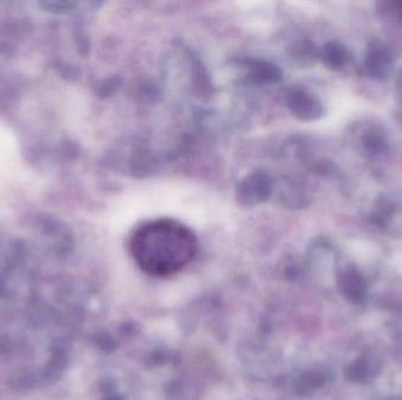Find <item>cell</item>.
<instances>
[{
    "instance_id": "1",
    "label": "cell",
    "mask_w": 402,
    "mask_h": 400,
    "mask_svg": "<svg viewBox=\"0 0 402 400\" xmlns=\"http://www.w3.org/2000/svg\"><path fill=\"white\" fill-rule=\"evenodd\" d=\"M198 247L196 234L173 219L149 221L130 238L133 260L153 277H168L185 269L194 260Z\"/></svg>"
},
{
    "instance_id": "2",
    "label": "cell",
    "mask_w": 402,
    "mask_h": 400,
    "mask_svg": "<svg viewBox=\"0 0 402 400\" xmlns=\"http://www.w3.org/2000/svg\"><path fill=\"white\" fill-rule=\"evenodd\" d=\"M274 191V181L264 170H255L236 186V198L240 206L254 208L266 202Z\"/></svg>"
},
{
    "instance_id": "3",
    "label": "cell",
    "mask_w": 402,
    "mask_h": 400,
    "mask_svg": "<svg viewBox=\"0 0 402 400\" xmlns=\"http://www.w3.org/2000/svg\"><path fill=\"white\" fill-rule=\"evenodd\" d=\"M286 104L297 119L306 123L319 120L325 113L319 99L301 87H293L287 92Z\"/></svg>"
},
{
    "instance_id": "4",
    "label": "cell",
    "mask_w": 402,
    "mask_h": 400,
    "mask_svg": "<svg viewBox=\"0 0 402 400\" xmlns=\"http://www.w3.org/2000/svg\"><path fill=\"white\" fill-rule=\"evenodd\" d=\"M393 66V53L389 47L381 40H373L367 47L363 58L365 74L374 79H384L389 76Z\"/></svg>"
},
{
    "instance_id": "5",
    "label": "cell",
    "mask_w": 402,
    "mask_h": 400,
    "mask_svg": "<svg viewBox=\"0 0 402 400\" xmlns=\"http://www.w3.org/2000/svg\"><path fill=\"white\" fill-rule=\"evenodd\" d=\"M370 221L381 230L393 234L402 229V208L388 198H380L370 214Z\"/></svg>"
},
{
    "instance_id": "6",
    "label": "cell",
    "mask_w": 402,
    "mask_h": 400,
    "mask_svg": "<svg viewBox=\"0 0 402 400\" xmlns=\"http://www.w3.org/2000/svg\"><path fill=\"white\" fill-rule=\"evenodd\" d=\"M240 65L243 69L246 80L255 85L278 83L283 76L279 67L271 62L246 58L240 60Z\"/></svg>"
},
{
    "instance_id": "7",
    "label": "cell",
    "mask_w": 402,
    "mask_h": 400,
    "mask_svg": "<svg viewBox=\"0 0 402 400\" xmlns=\"http://www.w3.org/2000/svg\"><path fill=\"white\" fill-rule=\"evenodd\" d=\"M340 288L351 302H360L366 296L367 283L363 275L355 268L344 271L340 278Z\"/></svg>"
},
{
    "instance_id": "8",
    "label": "cell",
    "mask_w": 402,
    "mask_h": 400,
    "mask_svg": "<svg viewBox=\"0 0 402 400\" xmlns=\"http://www.w3.org/2000/svg\"><path fill=\"white\" fill-rule=\"evenodd\" d=\"M319 58L330 71H340L347 65L351 55L347 47L337 41H330L319 51Z\"/></svg>"
},
{
    "instance_id": "9",
    "label": "cell",
    "mask_w": 402,
    "mask_h": 400,
    "mask_svg": "<svg viewBox=\"0 0 402 400\" xmlns=\"http://www.w3.org/2000/svg\"><path fill=\"white\" fill-rule=\"evenodd\" d=\"M361 147L366 153V156L372 158L381 156L388 149L387 137L382 130L370 128L361 137Z\"/></svg>"
},
{
    "instance_id": "10",
    "label": "cell",
    "mask_w": 402,
    "mask_h": 400,
    "mask_svg": "<svg viewBox=\"0 0 402 400\" xmlns=\"http://www.w3.org/2000/svg\"><path fill=\"white\" fill-rule=\"evenodd\" d=\"M280 198L285 206L292 208H304L309 205V196L307 191L300 184L295 182H288L281 186Z\"/></svg>"
},
{
    "instance_id": "11",
    "label": "cell",
    "mask_w": 402,
    "mask_h": 400,
    "mask_svg": "<svg viewBox=\"0 0 402 400\" xmlns=\"http://www.w3.org/2000/svg\"><path fill=\"white\" fill-rule=\"evenodd\" d=\"M375 365L367 357L359 358L353 361L347 370L346 377L353 382H363L374 377Z\"/></svg>"
},
{
    "instance_id": "12",
    "label": "cell",
    "mask_w": 402,
    "mask_h": 400,
    "mask_svg": "<svg viewBox=\"0 0 402 400\" xmlns=\"http://www.w3.org/2000/svg\"><path fill=\"white\" fill-rule=\"evenodd\" d=\"M292 57L300 65H311V62H316V58H319V51L309 40H301L294 45Z\"/></svg>"
},
{
    "instance_id": "13",
    "label": "cell",
    "mask_w": 402,
    "mask_h": 400,
    "mask_svg": "<svg viewBox=\"0 0 402 400\" xmlns=\"http://www.w3.org/2000/svg\"><path fill=\"white\" fill-rule=\"evenodd\" d=\"M394 6L395 10L398 11V15H400V17L402 18V1H400V3H396V4H394Z\"/></svg>"
}]
</instances>
